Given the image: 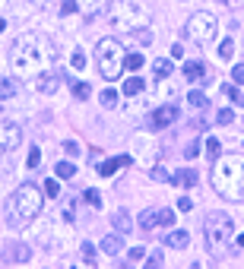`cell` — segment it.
<instances>
[{"label": "cell", "mask_w": 244, "mask_h": 269, "mask_svg": "<svg viewBox=\"0 0 244 269\" xmlns=\"http://www.w3.org/2000/svg\"><path fill=\"white\" fill-rule=\"evenodd\" d=\"M57 57V45L51 41L48 35H38V32H29V35L16 38V45L10 51V64H13V73L19 80H35L54 64Z\"/></svg>", "instance_id": "cell-1"}, {"label": "cell", "mask_w": 244, "mask_h": 269, "mask_svg": "<svg viewBox=\"0 0 244 269\" xmlns=\"http://www.w3.org/2000/svg\"><path fill=\"white\" fill-rule=\"evenodd\" d=\"M213 187L216 193L232 199V203H244V155H225L216 159L213 165Z\"/></svg>", "instance_id": "cell-2"}, {"label": "cell", "mask_w": 244, "mask_h": 269, "mask_svg": "<svg viewBox=\"0 0 244 269\" xmlns=\"http://www.w3.org/2000/svg\"><path fill=\"white\" fill-rule=\"evenodd\" d=\"M38 212H41V193H38L35 184H22L6 199V225L16 228V231H22L25 225H32Z\"/></svg>", "instance_id": "cell-3"}, {"label": "cell", "mask_w": 244, "mask_h": 269, "mask_svg": "<svg viewBox=\"0 0 244 269\" xmlns=\"http://www.w3.org/2000/svg\"><path fill=\"white\" fill-rule=\"evenodd\" d=\"M203 231H206V244L216 257H222L229 250V241L235 238V222L229 219L225 212H209L206 222H203Z\"/></svg>", "instance_id": "cell-4"}, {"label": "cell", "mask_w": 244, "mask_h": 269, "mask_svg": "<svg viewBox=\"0 0 244 269\" xmlns=\"http://www.w3.org/2000/svg\"><path fill=\"white\" fill-rule=\"evenodd\" d=\"M124 57H127V51H124V45H121V41L102 38L99 45H95V60H99L102 80H118L121 70H124Z\"/></svg>", "instance_id": "cell-5"}, {"label": "cell", "mask_w": 244, "mask_h": 269, "mask_svg": "<svg viewBox=\"0 0 244 269\" xmlns=\"http://www.w3.org/2000/svg\"><path fill=\"white\" fill-rule=\"evenodd\" d=\"M216 32H219V19H216L213 13H194L187 19V35L194 41H200V45L216 41Z\"/></svg>", "instance_id": "cell-6"}, {"label": "cell", "mask_w": 244, "mask_h": 269, "mask_svg": "<svg viewBox=\"0 0 244 269\" xmlns=\"http://www.w3.org/2000/svg\"><path fill=\"white\" fill-rule=\"evenodd\" d=\"M111 22L118 25V29H127V32H139L149 25V16H146V10L139 3H124L118 6L115 16H111Z\"/></svg>", "instance_id": "cell-7"}, {"label": "cell", "mask_w": 244, "mask_h": 269, "mask_svg": "<svg viewBox=\"0 0 244 269\" xmlns=\"http://www.w3.org/2000/svg\"><path fill=\"white\" fill-rule=\"evenodd\" d=\"M22 143V130L13 120H0V152H10Z\"/></svg>", "instance_id": "cell-8"}, {"label": "cell", "mask_w": 244, "mask_h": 269, "mask_svg": "<svg viewBox=\"0 0 244 269\" xmlns=\"http://www.w3.org/2000/svg\"><path fill=\"white\" fill-rule=\"evenodd\" d=\"M174 120H178V108H174V105H165V108H159V111H152L149 124H152V130H165L168 124H174Z\"/></svg>", "instance_id": "cell-9"}, {"label": "cell", "mask_w": 244, "mask_h": 269, "mask_svg": "<svg viewBox=\"0 0 244 269\" xmlns=\"http://www.w3.org/2000/svg\"><path fill=\"white\" fill-rule=\"evenodd\" d=\"M130 162H133V159H130V155H118V159H111V162L99 165V175H102V178H108V175H115L118 168H127Z\"/></svg>", "instance_id": "cell-10"}, {"label": "cell", "mask_w": 244, "mask_h": 269, "mask_svg": "<svg viewBox=\"0 0 244 269\" xmlns=\"http://www.w3.org/2000/svg\"><path fill=\"white\" fill-rule=\"evenodd\" d=\"M133 152L143 155L146 162H155V143H149L146 136H136V140H133Z\"/></svg>", "instance_id": "cell-11"}, {"label": "cell", "mask_w": 244, "mask_h": 269, "mask_svg": "<svg viewBox=\"0 0 244 269\" xmlns=\"http://www.w3.org/2000/svg\"><path fill=\"white\" fill-rule=\"evenodd\" d=\"M184 76H187L190 83H200V80L206 76V67H203V60H187V64H184Z\"/></svg>", "instance_id": "cell-12"}, {"label": "cell", "mask_w": 244, "mask_h": 269, "mask_svg": "<svg viewBox=\"0 0 244 269\" xmlns=\"http://www.w3.org/2000/svg\"><path fill=\"white\" fill-rule=\"evenodd\" d=\"M6 263H29V247L25 244H10L6 247Z\"/></svg>", "instance_id": "cell-13"}, {"label": "cell", "mask_w": 244, "mask_h": 269, "mask_svg": "<svg viewBox=\"0 0 244 269\" xmlns=\"http://www.w3.org/2000/svg\"><path fill=\"white\" fill-rule=\"evenodd\" d=\"M121 247H124V238H121V231L118 234H108V238H102V250L105 254H121Z\"/></svg>", "instance_id": "cell-14"}, {"label": "cell", "mask_w": 244, "mask_h": 269, "mask_svg": "<svg viewBox=\"0 0 244 269\" xmlns=\"http://www.w3.org/2000/svg\"><path fill=\"white\" fill-rule=\"evenodd\" d=\"M187 241H190V234H187V231H168V234H165V244L174 247V250L187 247Z\"/></svg>", "instance_id": "cell-15"}, {"label": "cell", "mask_w": 244, "mask_h": 269, "mask_svg": "<svg viewBox=\"0 0 244 269\" xmlns=\"http://www.w3.org/2000/svg\"><path fill=\"white\" fill-rule=\"evenodd\" d=\"M171 70H174V64H171V60H152V76H155V80H165V76H171Z\"/></svg>", "instance_id": "cell-16"}, {"label": "cell", "mask_w": 244, "mask_h": 269, "mask_svg": "<svg viewBox=\"0 0 244 269\" xmlns=\"http://www.w3.org/2000/svg\"><path fill=\"white\" fill-rule=\"evenodd\" d=\"M16 92H19V83L10 76H0V98H13Z\"/></svg>", "instance_id": "cell-17"}, {"label": "cell", "mask_w": 244, "mask_h": 269, "mask_svg": "<svg viewBox=\"0 0 244 269\" xmlns=\"http://www.w3.org/2000/svg\"><path fill=\"white\" fill-rule=\"evenodd\" d=\"M171 184L174 187H194L197 175H194V171H178V175H171Z\"/></svg>", "instance_id": "cell-18"}, {"label": "cell", "mask_w": 244, "mask_h": 269, "mask_svg": "<svg viewBox=\"0 0 244 269\" xmlns=\"http://www.w3.org/2000/svg\"><path fill=\"white\" fill-rule=\"evenodd\" d=\"M111 222H115V228H118L121 234H124V231H130V228H133V219H130V215H127L124 209H121V212H115V215H111Z\"/></svg>", "instance_id": "cell-19"}, {"label": "cell", "mask_w": 244, "mask_h": 269, "mask_svg": "<svg viewBox=\"0 0 244 269\" xmlns=\"http://www.w3.org/2000/svg\"><path fill=\"white\" fill-rule=\"evenodd\" d=\"M57 83H60V76H57V73L38 76V92H54V89H57Z\"/></svg>", "instance_id": "cell-20"}, {"label": "cell", "mask_w": 244, "mask_h": 269, "mask_svg": "<svg viewBox=\"0 0 244 269\" xmlns=\"http://www.w3.org/2000/svg\"><path fill=\"white\" fill-rule=\"evenodd\" d=\"M121 89H124V95H139V92L146 89V83L139 80V76H130V80H127L124 86H121Z\"/></svg>", "instance_id": "cell-21"}, {"label": "cell", "mask_w": 244, "mask_h": 269, "mask_svg": "<svg viewBox=\"0 0 244 269\" xmlns=\"http://www.w3.org/2000/svg\"><path fill=\"white\" fill-rule=\"evenodd\" d=\"M155 225H159V212H143V215H139V228H143V231H152L155 228Z\"/></svg>", "instance_id": "cell-22"}, {"label": "cell", "mask_w": 244, "mask_h": 269, "mask_svg": "<svg viewBox=\"0 0 244 269\" xmlns=\"http://www.w3.org/2000/svg\"><path fill=\"white\" fill-rule=\"evenodd\" d=\"M105 3H108V0H76V6H80L83 13H99Z\"/></svg>", "instance_id": "cell-23"}, {"label": "cell", "mask_w": 244, "mask_h": 269, "mask_svg": "<svg viewBox=\"0 0 244 269\" xmlns=\"http://www.w3.org/2000/svg\"><path fill=\"white\" fill-rule=\"evenodd\" d=\"M222 92H225V98H229V101H235L238 108H244V95H241L238 89H235V86H229V83H225V86H222Z\"/></svg>", "instance_id": "cell-24"}, {"label": "cell", "mask_w": 244, "mask_h": 269, "mask_svg": "<svg viewBox=\"0 0 244 269\" xmlns=\"http://www.w3.org/2000/svg\"><path fill=\"white\" fill-rule=\"evenodd\" d=\"M187 101H190L194 108H206V105H209V98H206V95L200 92V89H194V92H190V95H187Z\"/></svg>", "instance_id": "cell-25"}, {"label": "cell", "mask_w": 244, "mask_h": 269, "mask_svg": "<svg viewBox=\"0 0 244 269\" xmlns=\"http://www.w3.org/2000/svg\"><path fill=\"white\" fill-rule=\"evenodd\" d=\"M73 175H76L73 162H57V178H73Z\"/></svg>", "instance_id": "cell-26"}, {"label": "cell", "mask_w": 244, "mask_h": 269, "mask_svg": "<svg viewBox=\"0 0 244 269\" xmlns=\"http://www.w3.org/2000/svg\"><path fill=\"white\" fill-rule=\"evenodd\" d=\"M70 67H73V70H83V67H86V54H83L80 48H76L73 54H70Z\"/></svg>", "instance_id": "cell-27"}, {"label": "cell", "mask_w": 244, "mask_h": 269, "mask_svg": "<svg viewBox=\"0 0 244 269\" xmlns=\"http://www.w3.org/2000/svg\"><path fill=\"white\" fill-rule=\"evenodd\" d=\"M232 54H235V41L225 38L222 45H219V57H222V60H232Z\"/></svg>", "instance_id": "cell-28"}, {"label": "cell", "mask_w": 244, "mask_h": 269, "mask_svg": "<svg viewBox=\"0 0 244 269\" xmlns=\"http://www.w3.org/2000/svg\"><path fill=\"white\" fill-rule=\"evenodd\" d=\"M83 266H95V247L83 244Z\"/></svg>", "instance_id": "cell-29"}, {"label": "cell", "mask_w": 244, "mask_h": 269, "mask_svg": "<svg viewBox=\"0 0 244 269\" xmlns=\"http://www.w3.org/2000/svg\"><path fill=\"white\" fill-rule=\"evenodd\" d=\"M219 152H222V146H219V140H206V155H209V159H219Z\"/></svg>", "instance_id": "cell-30"}, {"label": "cell", "mask_w": 244, "mask_h": 269, "mask_svg": "<svg viewBox=\"0 0 244 269\" xmlns=\"http://www.w3.org/2000/svg\"><path fill=\"white\" fill-rule=\"evenodd\" d=\"M73 95L80 101H86V98H89V83H73Z\"/></svg>", "instance_id": "cell-31"}, {"label": "cell", "mask_w": 244, "mask_h": 269, "mask_svg": "<svg viewBox=\"0 0 244 269\" xmlns=\"http://www.w3.org/2000/svg\"><path fill=\"white\" fill-rule=\"evenodd\" d=\"M41 187H45V196H51V199H54V196L60 193V184H57V180H51V178H48Z\"/></svg>", "instance_id": "cell-32"}, {"label": "cell", "mask_w": 244, "mask_h": 269, "mask_svg": "<svg viewBox=\"0 0 244 269\" xmlns=\"http://www.w3.org/2000/svg\"><path fill=\"white\" fill-rule=\"evenodd\" d=\"M124 64L130 67V70H139V67H143V54H127Z\"/></svg>", "instance_id": "cell-33"}, {"label": "cell", "mask_w": 244, "mask_h": 269, "mask_svg": "<svg viewBox=\"0 0 244 269\" xmlns=\"http://www.w3.org/2000/svg\"><path fill=\"white\" fill-rule=\"evenodd\" d=\"M25 165H29V168H38V165H41V152H38V146H32V149H29V162H25Z\"/></svg>", "instance_id": "cell-34"}, {"label": "cell", "mask_w": 244, "mask_h": 269, "mask_svg": "<svg viewBox=\"0 0 244 269\" xmlns=\"http://www.w3.org/2000/svg\"><path fill=\"white\" fill-rule=\"evenodd\" d=\"M102 105H105V108H115V105H118V95L111 92V89H105V92H102Z\"/></svg>", "instance_id": "cell-35"}, {"label": "cell", "mask_w": 244, "mask_h": 269, "mask_svg": "<svg viewBox=\"0 0 244 269\" xmlns=\"http://www.w3.org/2000/svg\"><path fill=\"white\" fill-rule=\"evenodd\" d=\"M86 203L99 209V206H102V193H99V190H86Z\"/></svg>", "instance_id": "cell-36"}, {"label": "cell", "mask_w": 244, "mask_h": 269, "mask_svg": "<svg viewBox=\"0 0 244 269\" xmlns=\"http://www.w3.org/2000/svg\"><path fill=\"white\" fill-rule=\"evenodd\" d=\"M152 178H155V180H171V175L162 168V165H152Z\"/></svg>", "instance_id": "cell-37"}, {"label": "cell", "mask_w": 244, "mask_h": 269, "mask_svg": "<svg viewBox=\"0 0 244 269\" xmlns=\"http://www.w3.org/2000/svg\"><path fill=\"white\" fill-rule=\"evenodd\" d=\"M174 222V212L171 209H159V225H171Z\"/></svg>", "instance_id": "cell-38"}, {"label": "cell", "mask_w": 244, "mask_h": 269, "mask_svg": "<svg viewBox=\"0 0 244 269\" xmlns=\"http://www.w3.org/2000/svg\"><path fill=\"white\" fill-rule=\"evenodd\" d=\"M232 80H235V83H244V64H238V67L232 70Z\"/></svg>", "instance_id": "cell-39"}, {"label": "cell", "mask_w": 244, "mask_h": 269, "mask_svg": "<svg viewBox=\"0 0 244 269\" xmlns=\"http://www.w3.org/2000/svg\"><path fill=\"white\" fill-rule=\"evenodd\" d=\"M136 38L143 41V45H149V41H152V32H149V29H139V32H136Z\"/></svg>", "instance_id": "cell-40"}, {"label": "cell", "mask_w": 244, "mask_h": 269, "mask_svg": "<svg viewBox=\"0 0 244 269\" xmlns=\"http://www.w3.org/2000/svg\"><path fill=\"white\" fill-rule=\"evenodd\" d=\"M178 209H181V212H190V209H194V203H190L187 196H181V199H178Z\"/></svg>", "instance_id": "cell-41"}, {"label": "cell", "mask_w": 244, "mask_h": 269, "mask_svg": "<svg viewBox=\"0 0 244 269\" xmlns=\"http://www.w3.org/2000/svg\"><path fill=\"white\" fill-rule=\"evenodd\" d=\"M146 266H149V269H152V266H162V250H155V254L149 257V263H146Z\"/></svg>", "instance_id": "cell-42"}, {"label": "cell", "mask_w": 244, "mask_h": 269, "mask_svg": "<svg viewBox=\"0 0 244 269\" xmlns=\"http://www.w3.org/2000/svg\"><path fill=\"white\" fill-rule=\"evenodd\" d=\"M216 120H219V124H232V120H235V114H232V111H222V114L216 117Z\"/></svg>", "instance_id": "cell-43"}, {"label": "cell", "mask_w": 244, "mask_h": 269, "mask_svg": "<svg viewBox=\"0 0 244 269\" xmlns=\"http://www.w3.org/2000/svg\"><path fill=\"white\" fill-rule=\"evenodd\" d=\"M143 257H146L143 247H133V250H130V260H143Z\"/></svg>", "instance_id": "cell-44"}, {"label": "cell", "mask_w": 244, "mask_h": 269, "mask_svg": "<svg viewBox=\"0 0 244 269\" xmlns=\"http://www.w3.org/2000/svg\"><path fill=\"white\" fill-rule=\"evenodd\" d=\"M60 13H64V16H70V13H76V3H73V0H67V3H64V10H60Z\"/></svg>", "instance_id": "cell-45"}, {"label": "cell", "mask_w": 244, "mask_h": 269, "mask_svg": "<svg viewBox=\"0 0 244 269\" xmlns=\"http://www.w3.org/2000/svg\"><path fill=\"white\" fill-rule=\"evenodd\" d=\"M222 3H229V6H244V0H222Z\"/></svg>", "instance_id": "cell-46"}, {"label": "cell", "mask_w": 244, "mask_h": 269, "mask_svg": "<svg viewBox=\"0 0 244 269\" xmlns=\"http://www.w3.org/2000/svg\"><path fill=\"white\" fill-rule=\"evenodd\" d=\"M32 3H35V6H45V3H48V0H32Z\"/></svg>", "instance_id": "cell-47"}, {"label": "cell", "mask_w": 244, "mask_h": 269, "mask_svg": "<svg viewBox=\"0 0 244 269\" xmlns=\"http://www.w3.org/2000/svg\"><path fill=\"white\" fill-rule=\"evenodd\" d=\"M238 244H241V247H244V234H238Z\"/></svg>", "instance_id": "cell-48"}, {"label": "cell", "mask_w": 244, "mask_h": 269, "mask_svg": "<svg viewBox=\"0 0 244 269\" xmlns=\"http://www.w3.org/2000/svg\"><path fill=\"white\" fill-rule=\"evenodd\" d=\"M3 29H6V22H3V19H0V32H3Z\"/></svg>", "instance_id": "cell-49"}]
</instances>
